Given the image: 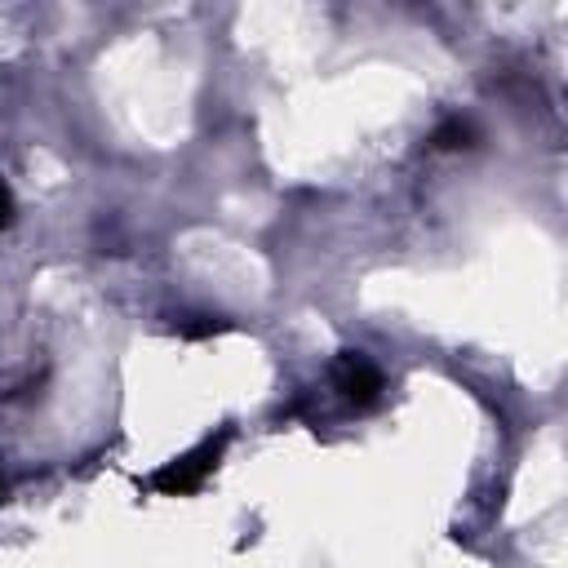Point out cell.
<instances>
[{"mask_svg":"<svg viewBox=\"0 0 568 568\" xmlns=\"http://www.w3.org/2000/svg\"><path fill=\"white\" fill-rule=\"evenodd\" d=\"M226 444H231V430H217V435L200 439L191 453H182V457L164 462L146 484H151L155 493H164V497H186V493H195V488L217 470V462H222Z\"/></svg>","mask_w":568,"mask_h":568,"instance_id":"cell-1","label":"cell"},{"mask_svg":"<svg viewBox=\"0 0 568 568\" xmlns=\"http://www.w3.org/2000/svg\"><path fill=\"white\" fill-rule=\"evenodd\" d=\"M333 386H337V395H342L346 404H355V408L377 404L382 390H386L382 368H377L364 351H342V355L333 359Z\"/></svg>","mask_w":568,"mask_h":568,"instance_id":"cell-2","label":"cell"},{"mask_svg":"<svg viewBox=\"0 0 568 568\" xmlns=\"http://www.w3.org/2000/svg\"><path fill=\"white\" fill-rule=\"evenodd\" d=\"M430 146H439V151H457V146H475V124L470 120H444L435 133H430Z\"/></svg>","mask_w":568,"mask_h":568,"instance_id":"cell-3","label":"cell"},{"mask_svg":"<svg viewBox=\"0 0 568 568\" xmlns=\"http://www.w3.org/2000/svg\"><path fill=\"white\" fill-rule=\"evenodd\" d=\"M226 328H231V320H222V315H195V324H178L182 337H213V333H226Z\"/></svg>","mask_w":568,"mask_h":568,"instance_id":"cell-4","label":"cell"},{"mask_svg":"<svg viewBox=\"0 0 568 568\" xmlns=\"http://www.w3.org/2000/svg\"><path fill=\"white\" fill-rule=\"evenodd\" d=\"M9 213H13V200H9V191L0 182V226H9Z\"/></svg>","mask_w":568,"mask_h":568,"instance_id":"cell-5","label":"cell"},{"mask_svg":"<svg viewBox=\"0 0 568 568\" xmlns=\"http://www.w3.org/2000/svg\"><path fill=\"white\" fill-rule=\"evenodd\" d=\"M0 497H4V479H0Z\"/></svg>","mask_w":568,"mask_h":568,"instance_id":"cell-6","label":"cell"}]
</instances>
